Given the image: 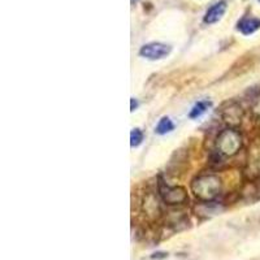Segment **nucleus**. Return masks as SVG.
<instances>
[{
    "mask_svg": "<svg viewBox=\"0 0 260 260\" xmlns=\"http://www.w3.org/2000/svg\"><path fill=\"white\" fill-rule=\"evenodd\" d=\"M221 182L213 175L201 176L192 182V191L202 201H211L220 194Z\"/></svg>",
    "mask_w": 260,
    "mask_h": 260,
    "instance_id": "obj_1",
    "label": "nucleus"
},
{
    "mask_svg": "<svg viewBox=\"0 0 260 260\" xmlns=\"http://www.w3.org/2000/svg\"><path fill=\"white\" fill-rule=\"evenodd\" d=\"M217 147L224 155H234L241 147V136L236 130H224L217 139Z\"/></svg>",
    "mask_w": 260,
    "mask_h": 260,
    "instance_id": "obj_2",
    "label": "nucleus"
},
{
    "mask_svg": "<svg viewBox=\"0 0 260 260\" xmlns=\"http://www.w3.org/2000/svg\"><path fill=\"white\" fill-rule=\"evenodd\" d=\"M171 51V46L160 43V42H152V43L143 46L139 51V55L148 60H161L168 56Z\"/></svg>",
    "mask_w": 260,
    "mask_h": 260,
    "instance_id": "obj_3",
    "label": "nucleus"
},
{
    "mask_svg": "<svg viewBox=\"0 0 260 260\" xmlns=\"http://www.w3.org/2000/svg\"><path fill=\"white\" fill-rule=\"evenodd\" d=\"M162 198L168 204H181L187 201V194L182 187H169L167 186L166 190H160Z\"/></svg>",
    "mask_w": 260,
    "mask_h": 260,
    "instance_id": "obj_4",
    "label": "nucleus"
},
{
    "mask_svg": "<svg viewBox=\"0 0 260 260\" xmlns=\"http://www.w3.org/2000/svg\"><path fill=\"white\" fill-rule=\"evenodd\" d=\"M225 11H226V3H225V2H219V3L213 4V6L208 9L207 12H206V15H204V24H216V22L221 20L222 16L225 15Z\"/></svg>",
    "mask_w": 260,
    "mask_h": 260,
    "instance_id": "obj_5",
    "label": "nucleus"
},
{
    "mask_svg": "<svg viewBox=\"0 0 260 260\" xmlns=\"http://www.w3.org/2000/svg\"><path fill=\"white\" fill-rule=\"evenodd\" d=\"M260 29V18L246 17L238 22V30L243 36H250Z\"/></svg>",
    "mask_w": 260,
    "mask_h": 260,
    "instance_id": "obj_6",
    "label": "nucleus"
},
{
    "mask_svg": "<svg viewBox=\"0 0 260 260\" xmlns=\"http://www.w3.org/2000/svg\"><path fill=\"white\" fill-rule=\"evenodd\" d=\"M211 107V103L208 101H201L198 103H195L194 107L191 108L189 113V117L190 118H198L201 117L203 113H206V111L208 110Z\"/></svg>",
    "mask_w": 260,
    "mask_h": 260,
    "instance_id": "obj_7",
    "label": "nucleus"
},
{
    "mask_svg": "<svg viewBox=\"0 0 260 260\" xmlns=\"http://www.w3.org/2000/svg\"><path fill=\"white\" fill-rule=\"evenodd\" d=\"M175 129V124L172 122V120L169 117H162L160 118L159 124L155 127V132L160 136H164L167 133H171L172 130Z\"/></svg>",
    "mask_w": 260,
    "mask_h": 260,
    "instance_id": "obj_8",
    "label": "nucleus"
},
{
    "mask_svg": "<svg viewBox=\"0 0 260 260\" xmlns=\"http://www.w3.org/2000/svg\"><path fill=\"white\" fill-rule=\"evenodd\" d=\"M143 141V133L142 130L133 129L130 133V146L132 147H138Z\"/></svg>",
    "mask_w": 260,
    "mask_h": 260,
    "instance_id": "obj_9",
    "label": "nucleus"
},
{
    "mask_svg": "<svg viewBox=\"0 0 260 260\" xmlns=\"http://www.w3.org/2000/svg\"><path fill=\"white\" fill-rule=\"evenodd\" d=\"M130 103H132L130 104V111L133 112V111H136L137 107H138V102H137L134 98H132V99H130Z\"/></svg>",
    "mask_w": 260,
    "mask_h": 260,
    "instance_id": "obj_10",
    "label": "nucleus"
},
{
    "mask_svg": "<svg viewBox=\"0 0 260 260\" xmlns=\"http://www.w3.org/2000/svg\"><path fill=\"white\" fill-rule=\"evenodd\" d=\"M167 256H168V254H166V252H155L151 257H154L155 259V257H167Z\"/></svg>",
    "mask_w": 260,
    "mask_h": 260,
    "instance_id": "obj_11",
    "label": "nucleus"
},
{
    "mask_svg": "<svg viewBox=\"0 0 260 260\" xmlns=\"http://www.w3.org/2000/svg\"><path fill=\"white\" fill-rule=\"evenodd\" d=\"M137 2H138V0H132V4H136Z\"/></svg>",
    "mask_w": 260,
    "mask_h": 260,
    "instance_id": "obj_12",
    "label": "nucleus"
},
{
    "mask_svg": "<svg viewBox=\"0 0 260 260\" xmlns=\"http://www.w3.org/2000/svg\"><path fill=\"white\" fill-rule=\"evenodd\" d=\"M259 2H260V0H259Z\"/></svg>",
    "mask_w": 260,
    "mask_h": 260,
    "instance_id": "obj_13",
    "label": "nucleus"
}]
</instances>
